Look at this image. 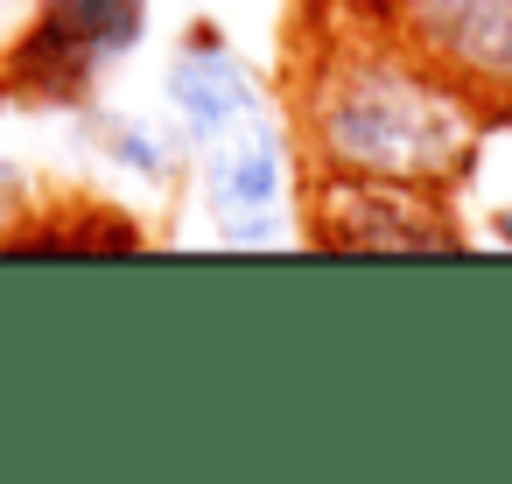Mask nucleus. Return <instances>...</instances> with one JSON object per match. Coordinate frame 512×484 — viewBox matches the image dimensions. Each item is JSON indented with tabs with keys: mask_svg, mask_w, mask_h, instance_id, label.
<instances>
[{
	"mask_svg": "<svg viewBox=\"0 0 512 484\" xmlns=\"http://www.w3.org/2000/svg\"><path fill=\"white\" fill-rule=\"evenodd\" d=\"M281 113L309 176H379V183H428L463 190L491 120L435 78L379 15H337L323 36L295 50Z\"/></svg>",
	"mask_w": 512,
	"mask_h": 484,
	"instance_id": "nucleus-1",
	"label": "nucleus"
},
{
	"mask_svg": "<svg viewBox=\"0 0 512 484\" xmlns=\"http://www.w3.org/2000/svg\"><path fill=\"white\" fill-rule=\"evenodd\" d=\"M148 43V0H36L0 57V92L36 106H92L99 85Z\"/></svg>",
	"mask_w": 512,
	"mask_h": 484,
	"instance_id": "nucleus-2",
	"label": "nucleus"
},
{
	"mask_svg": "<svg viewBox=\"0 0 512 484\" xmlns=\"http://www.w3.org/2000/svg\"><path fill=\"white\" fill-rule=\"evenodd\" d=\"M302 183H309V162L295 148L288 113H267V120L239 127L232 141L197 155V204L211 218V239L232 253H260V246L295 239L288 218L302 211Z\"/></svg>",
	"mask_w": 512,
	"mask_h": 484,
	"instance_id": "nucleus-3",
	"label": "nucleus"
},
{
	"mask_svg": "<svg viewBox=\"0 0 512 484\" xmlns=\"http://www.w3.org/2000/svg\"><path fill=\"white\" fill-rule=\"evenodd\" d=\"M302 239L337 253H449L463 246L456 190L379 183V176H309L302 183Z\"/></svg>",
	"mask_w": 512,
	"mask_h": 484,
	"instance_id": "nucleus-4",
	"label": "nucleus"
},
{
	"mask_svg": "<svg viewBox=\"0 0 512 484\" xmlns=\"http://www.w3.org/2000/svg\"><path fill=\"white\" fill-rule=\"evenodd\" d=\"M372 15L491 127H512V0H372Z\"/></svg>",
	"mask_w": 512,
	"mask_h": 484,
	"instance_id": "nucleus-5",
	"label": "nucleus"
},
{
	"mask_svg": "<svg viewBox=\"0 0 512 484\" xmlns=\"http://www.w3.org/2000/svg\"><path fill=\"white\" fill-rule=\"evenodd\" d=\"M162 106H169V127L183 134L190 162H197L204 148L232 141L239 127H253V120L281 113V106H274V92H267V78L246 64V50H239L225 29H211V22H197V29L169 50Z\"/></svg>",
	"mask_w": 512,
	"mask_h": 484,
	"instance_id": "nucleus-6",
	"label": "nucleus"
},
{
	"mask_svg": "<svg viewBox=\"0 0 512 484\" xmlns=\"http://www.w3.org/2000/svg\"><path fill=\"white\" fill-rule=\"evenodd\" d=\"M92 134H99V155H106L113 169L141 176V183H155V190L190 169L183 134L162 127V120H141V113H92Z\"/></svg>",
	"mask_w": 512,
	"mask_h": 484,
	"instance_id": "nucleus-7",
	"label": "nucleus"
},
{
	"mask_svg": "<svg viewBox=\"0 0 512 484\" xmlns=\"http://www.w3.org/2000/svg\"><path fill=\"white\" fill-rule=\"evenodd\" d=\"M484 239H491V246H505V253H512V197H505V204H498V211H491V225H484Z\"/></svg>",
	"mask_w": 512,
	"mask_h": 484,
	"instance_id": "nucleus-8",
	"label": "nucleus"
},
{
	"mask_svg": "<svg viewBox=\"0 0 512 484\" xmlns=\"http://www.w3.org/2000/svg\"><path fill=\"white\" fill-rule=\"evenodd\" d=\"M15 190H22V169L0 155V218H8V204H15Z\"/></svg>",
	"mask_w": 512,
	"mask_h": 484,
	"instance_id": "nucleus-9",
	"label": "nucleus"
}]
</instances>
